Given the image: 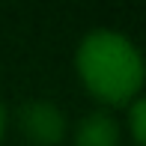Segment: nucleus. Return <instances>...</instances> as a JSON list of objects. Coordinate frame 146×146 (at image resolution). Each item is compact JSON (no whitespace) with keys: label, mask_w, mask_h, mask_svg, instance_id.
I'll return each instance as SVG.
<instances>
[{"label":"nucleus","mask_w":146,"mask_h":146,"mask_svg":"<svg viewBox=\"0 0 146 146\" xmlns=\"http://www.w3.org/2000/svg\"><path fill=\"white\" fill-rule=\"evenodd\" d=\"M75 66L87 87L104 104L134 102L146 81V60L125 33L116 30H90L81 39Z\"/></svg>","instance_id":"obj_1"},{"label":"nucleus","mask_w":146,"mask_h":146,"mask_svg":"<svg viewBox=\"0 0 146 146\" xmlns=\"http://www.w3.org/2000/svg\"><path fill=\"white\" fill-rule=\"evenodd\" d=\"M18 122H21L24 137L36 146H54L66 137V113L54 102H45V98L24 104Z\"/></svg>","instance_id":"obj_2"},{"label":"nucleus","mask_w":146,"mask_h":146,"mask_svg":"<svg viewBox=\"0 0 146 146\" xmlns=\"http://www.w3.org/2000/svg\"><path fill=\"white\" fill-rule=\"evenodd\" d=\"M119 122L108 110H92L78 122L75 146H119Z\"/></svg>","instance_id":"obj_3"},{"label":"nucleus","mask_w":146,"mask_h":146,"mask_svg":"<svg viewBox=\"0 0 146 146\" xmlns=\"http://www.w3.org/2000/svg\"><path fill=\"white\" fill-rule=\"evenodd\" d=\"M128 131L140 146H146V96L131 102V108H128Z\"/></svg>","instance_id":"obj_4"},{"label":"nucleus","mask_w":146,"mask_h":146,"mask_svg":"<svg viewBox=\"0 0 146 146\" xmlns=\"http://www.w3.org/2000/svg\"><path fill=\"white\" fill-rule=\"evenodd\" d=\"M3 131H6V108L0 104V137H3Z\"/></svg>","instance_id":"obj_5"}]
</instances>
